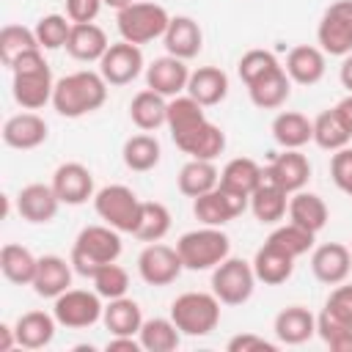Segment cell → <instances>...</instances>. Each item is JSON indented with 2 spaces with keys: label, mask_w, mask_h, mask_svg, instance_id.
Segmentation results:
<instances>
[{
  "label": "cell",
  "mask_w": 352,
  "mask_h": 352,
  "mask_svg": "<svg viewBox=\"0 0 352 352\" xmlns=\"http://www.w3.org/2000/svg\"><path fill=\"white\" fill-rule=\"evenodd\" d=\"M250 212L258 223H267V226H275L286 217L289 212V192L280 190L275 182H270L264 176V182L253 190L250 195Z\"/></svg>",
  "instance_id": "obj_29"
},
{
  "label": "cell",
  "mask_w": 352,
  "mask_h": 352,
  "mask_svg": "<svg viewBox=\"0 0 352 352\" xmlns=\"http://www.w3.org/2000/svg\"><path fill=\"white\" fill-rule=\"evenodd\" d=\"M52 190L66 206H80L94 198V173L82 162H63L52 173Z\"/></svg>",
  "instance_id": "obj_14"
},
{
  "label": "cell",
  "mask_w": 352,
  "mask_h": 352,
  "mask_svg": "<svg viewBox=\"0 0 352 352\" xmlns=\"http://www.w3.org/2000/svg\"><path fill=\"white\" fill-rule=\"evenodd\" d=\"M50 129H47V121L28 110V113H16L11 116L6 124H3V143L8 148H19V151H30V148H38L44 140H47Z\"/></svg>",
  "instance_id": "obj_19"
},
{
  "label": "cell",
  "mask_w": 352,
  "mask_h": 352,
  "mask_svg": "<svg viewBox=\"0 0 352 352\" xmlns=\"http://www.w3.org/2000/svg\"><path fill=\"white\" fill-rule=\"evenodd\" d=\"M352 135L349 129L344 126V121L338 118L336 107L333 110H322L316 118H314V143L324 151H338L344 146H349Z\"/></svg>",
  "instance_id": "obj_41"
},
{
  "label": "cell",
  "mask_w": 352,
  "mask_h": 352,
  "mask_svg": "<svg viewBox=\"0 0 352 352\" xmlns=\"http://www.w3.org/2000/svg\"><path fill=\"white\" fill-rule=\"evenodd\" d=\"M316 336L333 349V352H352V324H346L344 319L333 316L330 311L322 308V314L316 316Z\"/></svg>",
  "instance_id": "obj_44"
},
{
  "label": "cell",
  "mask_w": 352,
  "mask_h": 352,
  "mask_svg": "<svg viewBox=\"0 0 352 352\" xmlns=\"http://www.w3.org/2000/svg\"><path fill=\"white\" fill-rule=\"evenodd\" d=\"M278 66H280V63H278V58H275L270 50H248V52L239 58L236 72H239V80H242L245 85H250V82H256L258 77L270 74V72L278 69Z\"/></svg>",
  "instance_id": "obj_47"
},
{
  "label": "cell",
  "mask_w": 352,
  "mask_h": 352,
  "mask_svg": "<svg viewBox=\"0 0 352 352\" xmlns=\"http://www.w3.org/2000/svg\"><path fill=\"white\" fill-rule=\"evenodd\" d=\"M338 77H341V85L352 94V52H349V55H344V63H341Z\"/></svg>",
  "instance_id": "obj_55"
},
{
  "label": "cell",
  "mask_w": 352,
  "mask_h": 352,
  "mask_svg": "<svg viewBox=\"0 0 352 352\" xmlns=\"http://www.w3.org/2000/svg\"><path fill=\"white\" fill-rule=\"evenodd\" d=\"M124 245H121V231H116L113 226L102 223V226H85L74 245H72V267L77 275L82 278H94L96 270L102 264L118 261Z\"/></svg>",
  "instance_id": "obj_3"
},
{
  "label": "cell",
  "mask_w": 352,
  "mask_h": 352,
  "mask_svg": "<svg viewBox=\"0 0 352 352\" xmlns=\"http://www.w3.org/2000/svg\"><path fill=\"white\" fill-rule=\"evenodd\" d=\"M184 94H190L204 107H214L228 94V74L217 66H198L195 72H190Z\"/></svg>",
  "instance_id": "obj_25"
},
{
  "label": "cell",
  "mask_w": 352,
  "mask_h": 352,
  "mask_svg": "<svg viewBox=\"0 0 352 352\" xmlns=\"http://www.w3.org/2000/svg\"><path fill=\"white\" fill-rule=\"evenodd\" d=\"M248 94H250V102L258 110H278L280 104H286V99L292 94V80H289L286 69L278 66L270 74H264L256 82H250L248 85Z\"/></svg>",
  "instance_id": "obj_28"
},
{
  "label": "cell",
  "mask_w": 352,
  "mask_h": 352,
  "mask_svg": "<svg viewBox=\"0 0 352 352\" xmlns=\"http://www.w3.org/2000/svg\"><path fill=\"white\" fill-rule=\"evenodd\" d=\"M336 113H338V118L344 121V126L349 129V135H352V94L344 96V99L336 104Z\"/></svg>",
  "instance_id": "obj_53"
},
{
  "label": "cell",
  "mask_w": 352,
  "mask_h": 352,
  "mask_svg": "<svg viewBox=\"0 0 352 352\" xmlns=\"http://www.w3.org/2000/svg\"><path fill=\"white\" fill-rule=\"evenodd\" d=\"M256 272L253 261L245 258H226L212 270V292L223 305H242L250 300L256 289Z\"/></svg>",
  "instance_id": "obj_8"
},
{
  "label": "cell",
  "mask_w": 352,
  "mask_h": 352,
  "mask_svg": "<svg viewBox=\"0 0 352 352\" xmlns=\"http://www.w3.org/2000/svg\"><path fill=\"white\" fill-rule=\"evenodd\" d=\"M272 330L280 344L297 346V344H305L316 333V316L302 305H289L275 316Z\"/></svg>",
  "instance_id": "obj_27"
},
{
  "label": "cell",
  "mask_w": 352,
  "mask_h": 352,
  "mask_svg": "<svg viewBox=\"0 0 352 352\" xmlns=\"http://www.w3.org/2000/svg\"><path fill=\"white\" fill-rule=\"evenodd\" d=\"M107 47H110L107 33L96 22H74L72 25V33H69V41H66V52L74 60L99 63L102 55L107 52Z\"/></svg>",
  "instance_id": "obj_21"
},
{
  "label": "cell",
  "mask_w": 352,
  "mask_h": 352,
  "mask_svg": "<svg viewBox=\"0 0 352 352\" xmlns=\"http://www.w3.org/2000/svg\"><path fill=\"white\" fill-rule=\"evenodd\" d=\"M261 182H264V168L250 157H234L220 170V187L239 192V195H248V198L253 195V190Z\"/></svg>",
  "instance_id": "obj_33"
},
{
  "label": "cell",
  "mask_w": 352,
  "mask_h": 352,
  "mask_svg": "<svg viewBox=\"0 0 352 352\" xmlns=\"http://www.w3.org/2000/svg\"><path fill=\"white\" fill-rule=\"evenodd\" d=\"M289 220L308 228L311 234H319L327 220H330V212H327V204L316 195V192H292L289 195Z\"/></svg>",
  "instance_id": "obj_32"
},
{
  "label": "cell",
  "mask_w": 352,
  "mask_h": 352,
  "mask_svg": "<svg viewBox=\"0 0 352 352\" xmlns=\"http://www.w3.org/2000/svg\"><path fill=\"white\" fill-rule=\"evenodd\" d=\"M104 349L107 352H140L143 344H140V338H132V336H113Z\"/></svg>",
  "instance_id": "obj_52"
},
{
  "label": "cell",
  "mask_w": 352,
  "mask_h": 352,
  "mask_svg": "<svg viewBox=\"0 0 352 352\" xmlns=\"http://www.w3.org/2000/svg\"><path fill=\"white\" fill-rule=\"evenodd\" d=\"M102 322L110 330V336H138L143 327V311L132 297L124 294L104 305Z\"/></svg>",
  "instance_id": "obj_34"
},
{
  "label": "cell",
  "mask_w": 352,
  "mask_h": 352,
  "mask_svg": "<svg viewBox=\"0 0 352 352\" xmlns=\"http://www.w3.org/2000/svg\"><path fill=\"white\" fill-rule=\"evenodd\" d=\"M72 261L60 258V256H41L38 267H36V278H33V292L38 297L55 300L58 294H63L66 289H72Z\"/></svg>",
  "instance_id": "obj_23"
},
{
  "label": "cell",
  "mask_w": 352,
  "mask_h": 352,
  "mask_svg": "<svg viewBox=\"0 0 352 352\" xmlns=\"http://www.w3.org/2000/svg\"><path fill=\"white\" fill-rule=\"evenodd\" d=\"M58 206H60V198L55 195L52 184H28L19 190L16 195V212L22 220L33 223V226H41V223H50L55 220L58 214Z\"/></svg>",
  "instance_id": "obj_18"
},
{
  "label": "cell",
  "mask_w": 352,
  "mask_h": 352,
  "mask_svg": "<svg viewBox=\"0 0 352 352\" xmlns=\"http://www.w3.org/2000/svg\"><path fill=\"white\" fill-rule=\"evenodd\" d=\"M184 264L176 248L162 242H148L138 256V272L148 286H168L182 275Z\"/></svg>",
  "instance_id": "obj_12"
},
{
  "label": "cell",
  "mask_w": 352,
  "mask_h": 352,
  "mask_svg": "<svg viewBox=\"0 0 352 352\" xmlns=\"http://www.w3.org/2000/svg\"><path fill=\"white\" fill-rule=\"evenodd\" d=\"M94 280V292L104 300H116V297H124L126 289H129V275L121 264L110 261V264H102L96 270V275L91 278Z\"/></svg>",
  "instance_id": "obj_46"
},
{
  "label": "cell",
  "mask_w": 352,
  "mask_h": 352,
  "mask_svg": "<svg viewBox=\"0 0 352 352\" xmlns=\"http://www.w3.org/2000/svg\"><path fill=\"white\" fill-rule=\"evenodd\" d=\"M283 69H286L292 82H297V85H316L324 77L327 55L319 47H314V44H297V47L289 50Z\"/></svg>",
  "instance_id": "obj_20"
},
{
  "label": "cell",
  "mask_w": 352,
  "mask_h": 352,
  "mask_svg": "<svg viewBox=\"0 0 352 352\" xmlns=\"http://www.w3.org/2000/svg\"><path fill=\"white\" fill-rule=\"evenodd\" d=\"M187 80H190V69L176 55H162V58H157L146 66V85L151 91L162 94L165 99H173L179 94H184Z\"/></svg>",
  "instance_id": "obj_16"
},
{
  "label": "cell",
  "mask_w": 352,
  "mask_h": 352,
  "mask_svg": "<svg viewBox=\"0 0 352 352\" xmlns=\"http://www.w3.org/2000/svg\"><path fill=\"white\" fill-rule=\"evenodd\" d=\"M129 118L138 129L143 132H154L162 124H168V99L151 88L138 91L129 102Z\"/></svg>",
  "instance_id": "obj_30"
},
{
  "label": "cell",
  "mask_w": 352,
  "mask_h": 352,
  "mask_svg": "<svg viewBox=\"0 0 352 352\" xmlns=\"http://www.w3.org/2000/svg\"><path fill=\"white\" fill-rule=\"evenodd\" d=\"M52 314H55V319H58L60 327L82 330V327H94L102 319L104 305H102V297L96 292H88V289H66L63 294L55 297Z\"/></svg>",
  "instance_id": "obj_10"
},
{
  "label": "cell",
  "mask_w": 352,
  "mask_h": 352,
  "mask_svg": "<svg viewBox=\"0 0 352 352\" xmlns=\"http://www.w3.org/2000/svg\"><path fill=\"white\" fill-rule=\"evenodd\" d=\"M30 50H41L38 38H36V30L25 28V25H6L0 30V60L11 69L14 60Z\"/></svg>",
  "instance_id": "obj_42"
},
{
  "label": "cell",
  "mask_w": 352,
  "mask_h": 352,
  "mask_svg": "<svg viewBox=\"0 0 352 352\" xmlns=\"http://www.w3.org/2000/svg\"><path fill=\"white\" fill-rule=\"evenodd\" d=\"M11 74H14L11 94L22 110H38L47 102H52L55 80H52L50 63L44 60L41 50H30V52L19 55L11 66Z\"/></svg>",
  "instance_id": "obj_2"
},
{
  "label": "cell",
  "mask_w": 352,
  "mask_h": 352,
  "mask_svg": "<svg viewBox=\"0 0 352 352\" xmlns=\"http://www.w3.org/2000/svg\"><path fill=\"white\" fill-rule=\"evenodd\" d=\"M272 138L283 148H302L314 140V121L297 110H283L272 121Z\"/></svg>",
  "instance_id": "obj_35"
},
{
  "label": "cell",
  "mask_w": 352,
  "mask_h": 352,
  "mask_svg": "<svg viewBox=\"0 0 352 352\" xmlns=\"http://www.w3.org/2000/svg\"><path fill=\"white\" fill-rule=\"evenodd\" d=\"M324 311H330L333 316H338L346 324H352V286L349 283H338L330 292V297L324 302Z\"/></svg>",
  "instance_id": "obj_49"
},
{
  "label": "cell",
  "mask_w": 352,
  "mask_h": 352,
  "mask_svg": "<svg viewBox=\"0 0 352 352\" xmlns=\"http://www.w3.org/2000/svg\"><path fill=\"white\" fill-rule=\"evenodd\" d=\"M168 231H170V212H168V206L160 204V201H143L140 217H138V226H135L132 236L140 239V242H160Z\"/></svg>",
  "instance_id": "obj_40"
},
{
  "label": "cell",
  "mask_w": 352,
  "mask_h": 352,
  "mask_svg": "<svg viewBox=\"0 0 352 352\" xmlns=\"http://www.w3.org/2000/svg\"><path fill=\"white\" fill-rule=\"evenodd\" d=\"M140 344L146 352H173L182 341V330L173 324V319H162V316H154V319H143V327L138 333Z\"/></svg>",
  "instance_id": "obj_39"
},
{
  "label": "cell",
  "mask_w": 352,
  "mask_h": 352,
  "mask_svg": "<svg viewBox=\"0 0 352 352\" xmlns=\"http://www.w3.org/2000/svg\"><path fill=\"white\" fill-rule=\"evenodd\" d=\"M36 267H38V258L28 248L16 242H8L0 248V272L6 280L16 286H30L36 278Z\"/></svg>",
  "instance_id": "obj_37"
},
{
  "label": "cell",
  "mask_w": 352,
  "mask_h": 352,
  "mask_svg": "<svg viewBox=\"0 0 352 352\" xmlns=\"http://www.w3.org/2000/svg\"><path fill=\"white\" fill-rule=\"evenodd\" d=\"M253 272H256V278H258L264 286H280V283H286V280L292 278V272H294V258L286 256L283 250L272 248L270 242H264V245L256 250V256H253Z\"/></svg>",
  "instance_id": "obj_31"
},
{
  "label": "cell",
  "mask_w": 352,
  "mask_h": 352,
  "mask_svg": "<svg viewBox=\"0 0 352 352\" xmlns=\"http://www.w3.org/2000/svg\"><path fill=\"white\" fill-rule=\"evenodd\" d=\"M226 349L228 352H275L278 344H272V341H267L256 333H239L226 344Z\"/></svg>",
  "instance_id": "obj_50"
},
{
  "label": "cell",
  "mask_w": 352,
  "mask_h": 352,
  "mask_svg": "<svg viewBox=\"0 0 352 352\" xmlns=\"http://www.w3.org/2000/svg\"><path fill=\"white\" fill-rule=\"evenodd\" d=\"M264 176L292 195V192H300L308 184V179H311V162H308V157L300 148H283V154H278L264 168Z\"/></svg>",
  "instance_id": "obj_15"
},
{
  "label": "cell",
  "mask_w": 352,
  "mask_h": 352,
  "mask_svg": "<svg viewBox=\"0 0 352 352\" xmlns=\"http://www.w3.org/2000/svg\"><path fill=\"white\" fill-rule=\"evenodd\" d=\"M316 41L324 55L344 58L352 52V0H336L324 8L316 28Z\"/></svg>",
  "instance_id": "obj_9"
},
{
  "label": "cell",
  "mask_w": 352,
  "mask_h": 352,
  "mask_svg": "<svg viewBox=\"0 0 352 352\" xmlns=\"http://www.w3.org/2000/svg\"><path fill=\"white\" fill-rule=\"evenodd\" d=\"M179 151L190 154V160H217L226 148V135L217 124H212L209 118L204 124H198L195 129H190L187 135L173 140Z\"/></svg>",
  "instance_id": "obj_22"
},
{
  "label": "cell",
  "mask_w": 352,
  "mask_h": 352,
  "mask_svg": "<svg viewBox=\"0 0 352 352\" xmlns=\"http://www.w3.org/2000/svg\"><path fill=\"white\" fill-rule=\"evenodd\" d=\"M55 327L58 319L55 314H44V311H28L14 322V333H16V344L22 349H44L52 344L55 338Z\"/></svg>",
  "instance_id": "obj_26"
},
{
  "label": "cell",
  "mask_w": 352,
  "mask_h": 352,
  "mask_svg": "<svg viewBox=\"0 0 352 352\" xmlns=\"http://www.w3.org/2000/svg\"><path fill=\"white\" fill-rule=\"evenodd\" d=\"M176 250L182 256L184 270L201 272V270H214L220 261L231 256V239L217 226H204L182 234L176 242Z\"/></svg>",
  "instance_id": "obj_4"
},
{
  "label": "cell",
  "mask_w": 352,
  "mask_h": 352,
  "mask_svg": "<svg viewBox=\"0 0 352 352\" xmlns=\"http://www.w3.org/2000/svg\"><path fill=\"white\" fill-rule=\"evenodd\" d=\"M140 206H143V201L126 184H107V187L96 190V195H94L96 214L121 234L135 231L138 217H140Z\"/></svg>",
  "instance_id": "obj_7"
},
{
  "label": "cell",
  "mask_w": 352,
  "mask_h": 352,
  "mask_svg": "<svg viewBox=\"0 0 352 352\" xmlns=\"http://www.w3.org/2000/svg\"><path fill=\"white\" fill-rule=\"evenodd\" d=\"M330 176H333L336 187L352 198V148H349V146L333 151V160H330Z\"/></svg>",
  "instance_id": "obj_48"
},
{
  "label": "cell",
  "mask_w": 352,
  "mask_h": 352,
  "mask_svg": "<svg viewBox=\"0 0 352 352\" xmlns=\"http://www.w3.org/2000/svg\"><path fill=\"white\" fill-rule=\"evenodd\" d=\"M72 25L74 22L69 16H63V14H47V16H41L36 22V28H33L41 50H60V47H66L69 33H72Z\"/></svg>",
  "instance_id": "obj_45"
},
{
  "label": "cell",
  "mask_w": 352,
  "mask_h": 352,
  "mask_svg": "<svg viewBox=\"0 0 352 352\" xmlns=\"http://www.w3.org/2000/svg\"><path fill=\"white\" fill-rule=\"evenodd\" d=\"M121 157H124V165H126L129 170L146 173V170L157 168V162H160V157H162V148H160V140H157L154 135L140 132V135H132V138L124 143Z\"/></svg>",
  "instance_id": "obj_38"
},
{
  "label": "cell",
  "mask_w": 352,
  "mask_h": 352,
  "mask_svg": "<svg viewBox=\"0 0 352 352\" xmlns=\"http://www.w3.org/2000/svg\"><path fill=\"white\" fill-rule=\"evenodd\" d=\"M220 305L214 292H184L170 302V319L182 336H209L220 324Z\"/></svg>",
  "instance_id": "obj_5"
},
{
  "label": "cell",
  "mask_w": 352,
  "mask_h": 352,
  "mask_svg": "<svg viewBox=\"0 0 352 352\" xmlns=\"http://www.w3.org/2000/svg\"><path fill=\"white\" fill-rule=\"evenodd\" d=\"M107 99V80L99 72H72L60 80H55L52 91V107L63 118H82L94 110H99Z\"/></svg>",
  "instance_id": "obj_1"
},
{
  "label": "cell",
  "mask_w": 352,
  "mask_h": 352,
  "mask_svg": "<svg viewBox=\"0 0 352 352\" xmlns=\"http://www.w3.org/2000/svg\"><path fill=\"white\" fill-rule=\"evenodd\" d=\"M248 206H250V198L248 195L231 192V190H226V187L217 184L214 190H209V192H204V195H198L192 201V214L204 226L223 228L226 223H231L234 217H239Z\"/></svg>",
  "instance_id": "obj_11"
},
{
  "label": "cell",
  "mask_w": 352,
  "mask_h": 352,
  "mask_svg": "<svg viewBox=\"0 0 352 352\" xmlns=\"http://www.w3.org/2000/svg\"><path fill=\"white\" fill-rule=\"evenodd\" d=\"M116 25L124 41L132 44H148L154 38H162L168 25H170V14L160 6V3H132L126 8H121L116 14Z\"/></svg>",
  "instance_id": "obj_6"
},
{
  "label": "cell",
  "mask_w": 352,
  "mask_h": 352,
  "mask_svg": "<svg viewBox=\"0 0 352 352\" xmlns=\"http://www.w3.org/2000/svg\"><path fill=\"white\" fill-rule=\"evenodd\" d=\"M104 6H110V8H116V11H121V8H126V6H132L135 0H102Z\"/></svg>",
  "instance_id": "obj_56"
},
{
  "label": "cell",
  "mask_w": 352,
  "mask_h": 352,
  "mask_svg": "<svg viewBox=\"0 0 352 352\" xmlns=\"http://www.w3.org/2000/svg\"><path fill=\"white\" fill-rule=\"evenodd\" d=\"M311 270H314L316 280H322L327 286H338L346 280V275L352 270V250L341 242H324L311 253Z\"/></svg>",
  "instance_id": "obj_17"
},
{
  "label": "cell",
  "mask_w": 352,
  "mask_h": 352,
  "mask_svg": "<svg viewBox=\"0 0 352 352\" xmlns=\"http://www.w3.org/2000/svg\"><path fill=\"white\" fill-rule=\"evenodd\" d=\"M143 72V52L132 41H116L107 47V52L99 60V74L107 80V85H129Z\"/></svg>",
  "instance_id": "obj_13"
},
{
  "label": "cell",
  "mask_w": 352,
  "mask_h": 352,
  "mask_svg": "<svg viewBox=\"0 0 352 352\" xmlns=\"http://www.w3.org/2000/svg\"><path fill=\"white\" fill-rule=\"evenodd\" d=\"M220 184V170L214 165V160H190L182 165L179 170V190L187 198H198L209 190H214Z\"/></svg>",
  "instance_id": "obj_36"
},
{
  "label": "cell",
  "mask_w": 352,
  "mask_h": 352,
  "mask_svg": "<svg viewBox=\"0 0 352 352\" xmlns=\"http://www.w3.org/2000/svg\"><path fill=\"white\" fill-rule=\"evenodd\" d=\"M102 6V0H66V16L72 22H94Z\"/></svg>",
  "instance_id": "obj_51"
},
{
  "label": "cell",
  "mask_w": 352,
  "mask_h": 352,
  "mask_svg": "<svg viewBox=\"0 0 352 352\" xmlns=\"http://www.w3.org/2000/svg\"><path fill=\"white\" fill-rule=\"evenodd\" d=\"M14 346H19L14 327L11 324H0V352H11Z\"/></svg>",
  "instance_id": "obj_54"
},
{
  "label": "cell",
  "mask_w": 352,
  "mask_h": 352,
  "mask_svg": "<svg viewBox=\"0 0 352 352\" xmlns=\"http://www.w3.org/2000/svg\"><path fill=\"white\" fill-rule=\"evenodd\" d=\"M314 236H316V234H311L308 228H302V226H297V223L289 220L286 226H278V228L267 236V242H270L272 248L283 250L286 256L300 258L302 253H308V250L314 248Z\"/></svg>",
  "instance_id": "obj_43"
},
{
  "label": "cell",
  "mask_w": 352,
  "mask_h": 352,
  "mask_svg": "<svg viewBox=\"0 0 352 352\" xmlns=\"http://www.w3.org/2000/svg\"><path fill=\"white\" fill-rule=\"evenodd\" d=\"M168 55H176L182 60H190L204 47V30L192 16H170V25L162 36Z\"/></svg>",
  "instance_id": "obj_24"
}]
</instances>
